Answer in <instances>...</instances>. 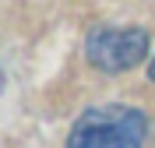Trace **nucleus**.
I'll use <instances>...</instances> for the list:
<instances>
[{
    "label": "nucleus",
    "instance_id": "obj_4",
    "mask_svg": "<svg viewBox=\"0 0 155 148\" xmlns=\"http://www.w3.org/2000/svg\"><path fill=\"white\" fill-rule=\"evenodd\" d=\"M0 88H4V71H0Z\"/></svg>",
    "mask_w": 155,
    "mask_h": 148
},
{
    "label": "nucleus",
    "instance_id": "obj_3",
    "mask_svg": "<svg viewBox=\"0 0 155 148\" xmlns=\"http://www.w3.org/2000/svg\"><path fill=\"white\" fill-rule=\"evenodd\" d=\"M148 74H152V81H155V60H152V67H148Z\"/></svg>",
    "mask_w": 155,
    "mask_h": 148
},
{
    "label": "nucleus",
    "instance_id": "obj_1",
    "mask_svg": "<svg viewBox=\"0 0 155 148\" xmlns=\"http://www.w3.org/2000/svg\"><path fill=\"white\" fill-rule=\"evenodd\" d=\"M148 120L130 106H95L74 123L67 148H145Z\"/></svg>",
    "mask_w": 155,
    "mask_h": 148
},
{
    "label": "nucleus",
    "instance_id": "obj_2",
    "mask_svg": "<svg viewBox=\"0 0 155 148\" xmlns=\"http://www.w3.org/2000/svg\"><path fill=\"white\" fill-rule=\"evenodd\" d=\"M88 64L106 74L137 67L148 57V32L145 28H92L85 39Z\"/></svg>",
    "mask_w": 155,
    "mask_h": 148
}]
</instances>
